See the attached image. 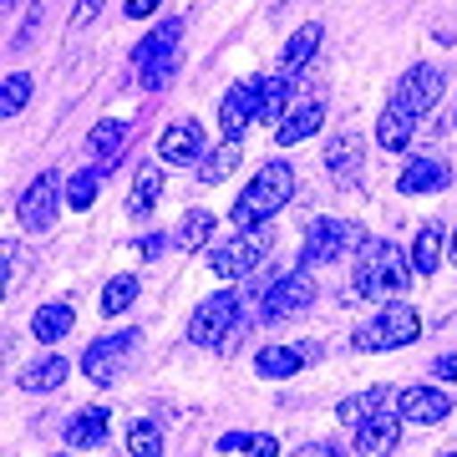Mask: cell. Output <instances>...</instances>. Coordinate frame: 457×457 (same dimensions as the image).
Returning a JSON list of instances; mask_svg holds the SVG:
<instances>
[{
  "label": "cell",
  "instance_id": "obj_28",
  "mask_svg": "<svg viewBox=\"0 0 457 457\" xmlns=\"http://www.w3.org/2000/svg\"><path fill=\"white\" fill-rule=\"evenodd\" d=\"M209 239H213V213L209 209H188L183 224H179V234H173V245H179L183 254H194V249H204Z\"/></svg>",
  "mask_w": 457,
  "mask_h": 457
},
{
  "label": "cell",
  "instance_id": "obj_6",
  "mask_svg": "<svg viewBox=\"0 0 457 457\" xmlns=\"http://www.w3.org/2000/svg\"><path fill=\"white\" fill-rule=\"evenodd\" d=\"M356 239H361V224H351V219H315V224L305 228L300 264H305V270H315V264L341 260V254L356 245Z\"/></svg>",
  "mask_w": 457,
  "mask_h": 457
},
{
  "label": "cell",
  "instance_id": "obj_11",
  "mask_svg": "<svg viewBox=\"0 0 457 457\" xmlns=\"http://www.w3.org/2000/svg\"><path fill=\"white\" fill-rule=\"evenodd\" d=\"M396 411H402V422L437 427L453 411V392H442V386H407V392H396Z\"/></svg>",
  "mask_w": 457,
  "mask_h": 457
},
{
  "label": "cell",
  "instance_id": "obj_21",
  "mask_svg": "<svg viewBox=\"0 0 457 457\" xmlns=\"http://www.w3.org/2000/svg\"><path fill=\"white\" fill-rule=\"evenodd\" d=\"M66 371H71V366H66L62 351H46V356H36L31 366H21L16 381H21V392H56L66 381Z\"/></svg>",
  "mask_w": 457,
  "mask_h": 457
},
{
  "label": "cell",
  "instance_id": "obj_19",
  "mask_svg": "<svg viewBox=\"0 0 457 457\" xmlns=\"http://www.w3.org/2000/svg\"><path fill=\"white\" fill-rule=\"evenodd\" d=\"M447 179H453V173H447V163H442V158H411V163L402 168L396 188H402V194H442V188H447Z\"/></svg>",
  "mask_w": 457,
  "mask_h": 457
},
{
  "label": "cell",
  "instance_id": "obj_20",
  "mask_svg": "<svg viewBox=\"0 0 457 457\" xmlns=\"http://www.w3.org/2000/svg\"><path fill=\"white\" fill-rule=\"evenodd\" d=\"M320 122H326V107H320L315 97H311V102H300V107H290V112H285V122L275 128V143H279V147L305 143L311 132H320Z\"/></svg>",
  "mask_w": 457,
  "mask_h": 457
},
{
  "label": "cell",
  "instance_id": "obj_24",
  "mask_svg": "<svg viewBox=\"0 0 457 457\" xmlns=\"http://www.w3.org/2000/svg\"><path fill=\"white\" fill-rule=\"evenodd\" d=\"M386 407H392V392H386V386H371V392L345 396L341 407H336V417H341L345 427H361L366 417H376V411H386Z\"/></svg>",
  "mask_w": 457,
  "mask_h": 457
},
{
  "label": "cell",
  "instance_id": "obj_35",
  "mask_svg": "<svg viewBox=\"0 0 457 457\" xmlns=\"http://www.w3.org/2000/svg\"><path fill=\"white\" fill-rule=\"evenodd\" d=\"M128 453L132 457H163V432L153 422H132L128 427Z\"/></svg>",
  "mask_w": 457,
  "mask_h": 457
},
{
  "label": "cell",
  "instance_id": "obj_3",
  "mask_svg": "<svg viewBox=\"0 0 457 457\" xmlns=\"http://www.w3.org/2000/svg\"><path fill=\"white\" fill-rule=\"evenodd\" d=\"M179 41H183V21H163L137 41L132 51V66H137V82L143 92H163L173 77H179Z\"/></svg>",
  "mask_w": 457,
  "mask_h": 457
},
{
  "label": "cell",
  "instance_id": "obj_33",
  "mask_svg": "<svg viewBox=\"0 0 457 457\" xmlns=\"http://www.w3.org/2000/svg\"><path fill=\"white\" fill-rule=\"evenodd\" d=\"M137 300V275H117L107 279V290H102V315H122Z\"/></svg>",
  "mask_w": 457,
  "mask_h": 457
},
{
  "label": "cell",
  "instance_id": "obj_9",
  "mask_svg": "<svg viewBox=\"0 0 457 457\" xmlns=\"http://www.w3.org/2000/svg\"><path fill=\"white\" fill-rule=\"evenodd\" d=\"M132 351H137V330H117V336H102V341L87 345L82 371L92 376L97 386H112L117 376H122V366L132 361Z\"/></svg>",
  "mask_w": 457,
  "mask_h": 457
},
{
  "label": "cell",
  "instance_id": "obj_18",
  "mask_svg": "<svg viewBox=\"0 0 457 457\" xmlns=\"http://www.w3.org/2000/svg\"><path fill=\"white\" fill-rule=\"evenodd\" d=\"M107 422H112L107 407H82L71 422L62 427L66 447H71V453H82V447H102V442H107Z\"/></svg>",
  "mask_w": 457,
  "mask_h": 457
},
{
  "label": "cell",
  "instance_id": "obj_27",
  "mask_svg": "<svg viewBox=\"0 0 457 457\" xmlns=\"http://www.w3.org/2000/svg\"><path fill=\"white\" fill-rule=\"evenodd\" d=\"M71 320H77V315H71V305H66V300H56V305H41V311H36V320H31V336H36L41 345H56L66 330H71Z\"/></svg>",
  "mask_w": 457,
  "mask_h": 457
},
{
  "label": "cell",
  "instance_id": "obj_29",
  "mask_svg": "<svg viewBox=\"0 0 457 457\" xmlns=\"http://www.w3.org/2000/svg\"><path fill=\"white\" fill-rule=\"evenodd\" d=\"M442 260V224H422L417 228V245H411V270L417 275H432Z\"/></svg>",
  "mask_w": 457,
  "mask_h": 457
},
{
  "label": "cell",
  "instance_id": "obj_40",
  "mask_svg": "<svg viewBox=\"0 0 457 457\" xmlns=\"http://www.w3.org/2000/svg\"><path fill=\"white\" fill-rule=\"evenodd\" d=\"M158 5H163V0H128V16H132V21H143V16H153Z\"/></svg>",
  "mask_w": 457,
  "mask_h": 457
},
{
  "label": "cell",
  "instance_id": "obj_14",
  "mask_svg": "<svg viewBox=\"0 0 457 457\" xmlns=\"http://www.w3.org/2000/svg\"><path fill=\"white\" fill-rule=\"evenodd\" d=\"M249 122H260V102H254V82H239L224 92V107H219V128H224V143H239L249 132Z\"/></svg>",
  "mask_w": 457,
  "mask_h": 457
},
{
  "label": "cell",
  "instance_id": "obj_31",
  "mask_svg": "<svg viewBox=\"0 0 457 457\" xmlns=\"http://www.w3.org/2000/svg\"><path fill=\"white\" fill-rule=\"evenodd\" d=\"M158 188H163V173H158V168H137V183H132V198H128L132 219H147V213H153Z\"/></svg>",
  "mask_w": 457,
  "mask_h": 457
},
{
  "label": "cell",
  "instance_id": "obj_23",
  "mask_svg": "<svg viewBox=\"0 0 457 457\" xmlns=\"http://www.w3.org/2000/svg\"><path fill=\"white\" fill-rule=\"evenodd\" d=\"M315 46H320V26H300V31L285 41V51H279V77H300V66H311Z\"/></svg>",
  "mask_w": 457,
  "mask_h": 457
},
{
  "label": "cell",
  "instance_id": "obj_44",
  "mask_svg": "<svg viewBox=\"0 0 457 457\" xmlns=\"http://www.w3.org/2000/svg\"><path fill=\"white\" fill-rule=\"evenodd\" d=\"M11 5H16V0H5V11H11Z\"/></svg>",
  "mask_w": 457,
  "mask_h": 457
},
{
  "label": "cell",
  "instance_id": "obj_1",
  "mask_svg": "<svg viewBox=\"0 0 457 457\" xmlns=\"http://www.w3.org/2000/svg\"><path fill=\"white\" fill-rule=\"evenodd\" d=\"M411 270L407 264V254L392 245V239H366L361 245V260H356V295L361 300H396V295L411 285Z\"/></svg>",
  "mask_w": 457,
  "mask_h": 457
},
{
  "label": "cell",
  "instance_id": "obj_32",
  "mask_svg": "<svg viewBox=\"0 0 457 457\" xmlns=\"http://www.w3.org/2000/svg\"><path fill=\"white\" fill-rule=\"evenodd\" d=\"M234 163H239V143H224L219 153H204V163H198V183H219L234 173Z\"/></svg>",
  "mask_w": 457,
  "mask_h": 457
},
{
  "label": "cell",
  "instance_id": "obj_26",
  "mask_svg": "<svg viewBox=\"0 0 457 457\" xmlns=\"http://www.w3.org/2000/svg\"><path fill=\"white\" fill-rule=\"evenodd\" d=\"M411 132H417V122H411L402 107L386 102V107H381V122H376V143L386 147V153H402V147L411 143Z\"/></svg>",
  "mask_w": 457,
  "mask_h": 457
},
{
  "label": "cell",
  "instance_id": "obj_30",
  "mask_svg": "<svg viewBox=\"0 0 457 457\" xmlns=\"http://www.w3.org/2000/svg\"><path fill=\"white\" fill-rule=\"evenodd\" d=\"M219 453H249V457H279V442L270 432H224Z\"/></svg>",
  "mask_w": 457,
  "mask_h": 457
},
{
  "label": "cell",
  "instance_id": "obj_4",
  "mask_svg": "<svg viewBox=\"0 0 457 457\" xmlns=\"http://www.w3.org/2000/svg\"><path fill=\"white\" fill-rule=\"evenodd\" d=\"M417 336H422V315L402 305V300H392V305H381L351 330V345L356 351H396V345H411Z\"/></svg>",
  "mask_w": 457,
  "mask_h": 457
},
{
  "label": "cell",
  "instance_id": "obj_13",
  "mask_svg": "<svg viewBox=\"0 0 457 457\" xmlns=\"http://www.w3.org/2000/svg\"><path fill=\"white\" fill-rule=\"evenodd\" d=\"M396 442H402V411H376L356 427V453L361 457H392Z\"/></svg>",
  "mask_w": 457,
  "mask_h": 457
},
{
  "label": "cell",
  "instance_id": "obj_8",
  "mask_svg": "<svg viewBox=\"0 0 457 457\" xmlns=\"http://www.w3.org/2000/svg\"><path fill=\"white\" fill-rule=\"evenodd\" d=\"M442 87H447V82H442V66H427V62H422V66H411L407 77L396 82L392 107H402L411 122H422V117L442 102Z\"/></svg>",
  "mask_w": 457,
  "mask_h": 457
},
{
  "label": "cell",
  "instance_id": "obj_25",
  "mask_svg": "<svg viewBox=\"0 0 457 457\" xmlns=\"http://www.w3.org/2000/svg\"><path fill=\"white\" fill-rule=\"evenodd\" d=\"M128 122L122 117H107V122H97V128L87 132V147H92V158H102V163H117V153H122V143H128Z\"/></svg>",
  "mask_w": 457,
  "mask_h": 457
},
{
  "label": "cell",
  "instance_id": "obj_12",
  "mask_svg": "<svg viewBox=\"0 0 457 457\" xmlns=\"http://www.w3.org/2000/svg\"><path fill=\"white\" fill-rule=\"evenodd\" d=\"M56 173H41V179H31V188L16 198V219L26 228H51L56 224Z\"/></svg>",
  "mask_w": 457,
  "mask_h": 457
},
{
  "label": "cell",
  "instance_id": "obj_15",
  "mask_svg": "<svg viewBox=\"0 0 457 457\" xmlns=\"http://www.w3.org/2000/svg\"><path fill=\"white\" fill-rule=\"evenodd\" d=\"M158 158L163 163H204V128H198V117H179L173 128L158 137Z\"/></svg>",
  "mask_w": 457,
  "mask_h": 457
},
{
  "label": "cell",
  "instance_id": "obj_39",
  "mask_svg": "<svg viewBox=\"0 0 457 457\" xmlns=\"http://www.w3.org/2000/svg\"><path fill=\"white\" fill-rule=\"evenodd\" d=\"M102 11V0H77V11H71V26H87V21Z\"/></svg>",
  "mask_w": 457,
  "mask_h": 457
},
{
  "label": "cell",
  "instance_id": "obj_36",
  "mask_svg": "<svg viewBox=\"0 0 457 457\" xmlns=\"http://www.w3.org/2000/svg\"><path fill=\"white\" fill-rule=\"evenodd\" d=\"M97 188H102V173H97V168H82L77 179L66 183V204H71V209H92Z\"/></svg>",
  "mask_w": 457,
  "mask_h": 457
},
{
  "label": "cell",
  "instance_id": "obj_5",
  "mask_svg": "<svg viewBox=\"0 0 457 457\" xmlns=\"http://www.w3.org/2000/svg\"><path fill=\"white\" fill-rule=\"evenodd\" d=\"M270 245H275V234H270V228H239L234 239H224V245L213 249L209 270L219 279H245V275H254V270L264 264Z\"/></svg>",
  "mask_w": 457,
  "mask_h": 457
},
{
  "label": "cell",
  "instance_id": "obj_17",
  "mask_svg": "<svg viewBox=\"0 0 457 457\" xmlns=\"http://www.w3.org/2000/svg\"><path fill=\"white\" fill-rule=\"evenodd\" d=\"M361 163H366V147H361V137H356V132H341V137L330 143V153H326L330 179L341 183V188H351V183H361Z\"/></svg>",
  "mask_w": 457,
  "mask_h": 457
},
{
  "label": "cell",
  "instance_id": "obj_16",
  "mask_svg": "<svg viewBox=\"0 0 457 457\" xmlns=\"http://www.w3.org/2000/svg\"><path fill=\"white\" fill-rule=\"evenodd\" d=\"M311 356H315V345H260L254 351V371L264 381H285V376H295Z\"/></svg>",
  "mask_w": 457,
  "mask_h": 457
},
{
  "label": "cell",
  "instance_id": "obj_2",
  "mask_svg": "<svg viewBox=\"0 0 457 457\" xmlns=\"http://www.w3.org/2000/svg\"><path fill=\"white\" fill-rule=\"evenodd\" d=\"M290 198H295V168L290 163H264L260 173L249 179L245 194L234 198V213H228V219L239 228H264Z\"/></svg>",
  "mask_w": 457,
  "mask_h": 457
},
{
  "label": "cell",
  "instance_id": "obj_41",
  "mask_svg": "<svg viewBox=\"0 0 457 457\" xmlns=\"http://www.w3.org/2000/svg\"><path fill=\"white\" fill-rule=\"evenodd\" d=\"M163 249H168V239H163V234H147V239H143V260H158Z\"/></svg>",
  "mask_w": 457,
  "mask_h": 457
},
{
  "label": "cell",
  "instance_id": "obj_43",
  "mask_svg": "<svg viewBox=\"0 0 457 457\" xmlns=\"http://www.w3.org/2000/svg\"><path fill=\"white\" fill-rule=\"evenodd\" d=\"M453 128H457V107H453Z\"/></svg>",
  "mask_w": 457,
  "mask_h": 457
},
{
  "label": "cell",
  "instance_id": "obj_22",
  "mask_svg": "<svg viewBox=\"0 0 457 457\" xmlns=\"http://www.w3.org/2000/svg\"><path fill=\"white\" fill-rule=\"evenodd\" d=\"M254 102H260V122H285L290 112V77H260L254 82Z\"/></svg>",
  "mask_w": 457,
  "mask_h": 457
},
{
  "label": "cell",
  "instance_id": "obj_34",
  "mask_svg": "<svg viewBox=\"0 0 457 457\" xmlns=\"http://www.w3.org/2000/svg\"><path fill=\"white\" fill-rule=\"evenodd\" d=\"M26 102H31V77H26V71H11L5 87H0V117L26 112Z\"/></svg>",
  "mask_w": 457,
  "mask_h": 457
},
{
  "label": "cell",
  "instance_id": "obj_7",
  "mask_svg": "<svg viewBox=\"0 0 457 457\" xmlns=\"http://www.w3.org/2000/svg\"><path fill=\"white\" fill-rule=\"evenodd\" d=\"M239 326V290H219L188 320V341L194 345H224V336Z\"/></svg>",
  "mask_w": 457,
  "mask_h": 457
},
{
  "label": "cell",
  "instance_id": "obj_38",
  "mask_svg": "<svg viewBox=\"0 0 457 457\" xmlns=\"http://www.w3.org/2000/svg\"><path fill=\"white\" fill-rule=\"evenodd\" d=\"M432 376H437V381H457V351H447V356L432 361Z\"/></svg>",
  "mask_w": 457,
  "mask_h": 457
},
{
  "label": "cell",
  "instance_id": "obj_10",
  "mask_svg": "<svg viewBox=\"0 0 457 457\" xmlns=\"http://www.w3.org/2000/svg\"><path fill=\"white\" fill-rule=\"evenodd\" d=\"M315 300V279L300 270V275H279L260 300V320H290L295 311H311Z\"/></svg>",
  "mask_w": 457,
  "mask_h": 457
},
{
  "label": "cell",
  "instance_id": "obj_42",
  "mask_svg": "<svg viewBox=\"0 0 457 457\" xmlns=\"http://www.w3.org/2000/svg\"><path fill=\"white\" fill-rule=\"evenodd\" d=\"M453 264H457V234H453Z\"/></svg>",
  "mask_w": 457,
  "mask_h": 457
},
{
  "label": "cell",
  "instance_id": "obj_37",
  "mask_svg": "<svg viewBox=\"0 0 457 457\" xmlns=\"http://www.w3.org/2000/svg\"><path fill=\"white\" fill-rule=\"evenodd\" d=\"M290 457H345L336 442H305V447H295Z\"/></svg>",
  "mask_w": 457,
  "mask_h": 457
}]
</instances>
